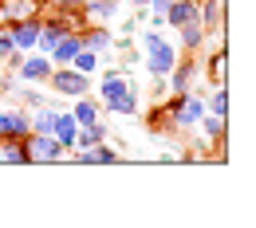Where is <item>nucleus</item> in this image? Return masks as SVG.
Listing matches in <instances>:
<instances>
[{
	"label": "nucleus",
	"mask_w": 256,
	"mask_h": 228,
	"mask_svg": "<svg viewBox=\"0 0 256 228\" xmlns=\"http://www.w3.org/2000/svg\"><path fill=\"white\" fill-rule=\"evenodd\" d=\"M174 63H178V51H174V43H166L162 35H146V71L150 75H170L174 71Z\"/></svg>",
	"instance_id": "1"
},
{
	"label": "nucleus",
	"mask_w": 256,
	"mask_h": 228,
	"mask_svg": "<svg viewBox=\"0 0 256 228\" xmlns=\"http://www.w3.org/2000/svg\"><path fill=\"white\" fill-rule=\"evenodd\" d=\"M20 142H24V158L36 162V165H48V162H60V158H64V146H60L52 134H32L28 130Z\"/></svg>",
	"instance_id": "2"
},
{
	"label": "nucleus",
	"mask_w": 256,
	"mask_h": 228,
	"mask_svg": "<svg viewBox=\"0 0 256 228\" xmlns=\"http://www.w3.org/2000/svg\"><path fill=\"white\" fill-rule=\"evenodd\" d=\"M48 79H52V91H56V95H71V98L87 95V87H91V79H87L83 71H75V67H60V71H52Z\"/></svg>",
	"instance_id": "3"
},
{
	"label": "nucleus",
	"mask_w": 256,
	"mask_h": 228,
	"mask_svg": "<svg viewBox=\"0 0 256 228\" xmlns=\"http://www.w3.org/2000/svg\"><path fill=\"white\" fill-rule=\"evenodd\" d=\"M162 20L166 24H174V28H186L197 20V0H170L166 4V12H162Z\"/></svg>",
	"instance_id": "4"
},
{
	"label": "nucleus",
	"mask_w": 256,
	"mask_h": 228,
	"mask_svg": "<svg viewBox=\"0 0 256 228\" xmlns=\"http://www.w3.org/2000/svg\"><path fill=\"white\" fill-rule=\"evenodd\" d=\"M28 130L32 126H28V114L24 110H0V142L4 138H24Z\"/></svg>",
	"instance_id": "5"
},
{
	"label": "nucleus",
	"mask_w": 256,
	"mask_h": 228,
	"mask_svg": "<svg viewBox=\"0 0 256 228\" xmlns=\"http://www.w3.org/2000/svg\"><path fill=\"white\" fill-rule=\"evenodd\" d=\"M201 114H205V102H201V98H186L182 95L178 102H174V122H178V126H193Z\"/></svg>",
	"instance_id": "6"
},
{
	"label": "nucleus",
	"mask_w": 256,
	"mask_h": 228,
	"mask_svg": "<svg viewBox=\"0 0 256 228\" xmlns=\"http://www.w3.org/2000/svg\"><path fill=\"white\" fill-rule=\"evenodd\" d=\"M36 35H40V24H36L32 16H24V20H16V24H12V43H16L20 51L36 47Z\"/></svg>",
	"instance_id": "7"
},
{
	"label": "nucleus",
	"mask_w": 256,
	"mask_h": 228,
	"mask_svg": "<svg viewBox=\"0 0 256 228\" xmlns=\"http://www.w3.org/2000/svg\"><path fill=\"white\" fill-rule=\"evenodd\" d=\"M48 75H52V59L48 55H36V59L20 63V83H44Z\"/></svg>",
	"instance_id": "8"
},
{
	"label": "nucleus",
	"mask_w": 256,
	"mask_h": 228,
	"mask_svg": "<svg viewBox=\"0 0 256 228\" xmlns=\"http://www.w3.org/2000/svg\"><path fill=\"white\" fill-rule=\"evenodd\" d=\"M75 162H83V165H114V162H118V154H114V150H106V146L98 142V146L79 150V154H75Z\"/></svg>",
	"instance_id": "9"
},
{
	"label": "nucleus",
	"mask_w": 256,
	"mask_h": 228,
	"mask_svg": "<svg viewBox=\"0 0 256 228\" xmlns=\"http://www.w3.org/2000/svg\"><path fill=\"white\" fill-rule=\"evenodd\" d=\"M75 130H79V126H75V118H71V114H56L52 138H56V142H60L64 150H75Z\"/></svg>",
	"instance_id": "10"
},
{
	"label": "nucleus",
	"mask_w": 256,
	"mask_h": 228,
	"mask_svg": "<svg viewBox=\"0 0 256 228\" xmlns=\"http://www.w3.org/2000/svg\"><path fill=\"white\" fill-rule=\"evenodd\" d=\"M79 47H83V35L67 32L64 39H60V43H56V47H52V55H48V59H56V63H71V59H75V51H79Z\"/></svg>",
	"instance_id": "11"
},
{
	"label": "nucleus",
	"mask_w": 256,
	"mask_h": 228,
	"mask_svg": "<svg viewBox=\"0 0 256 228\" xmlns=\"http://www.w3.org/2000/svg\"><path fill=\"white\" fill-rule=\"evenodd\" d=\"M64 35H67V24H64V20H52L48 28H40V35H36V47H44V55H52V47H56Z\"/></svg>",
	"instance_id": "12"
},
{
	"label": "nucleus",
	"mask_w": 256,
	"mask_h": 228,
	"mask_svg": "<svg viewBox=\"0 0 256 228\" xmlns=\"http://www.w3.org/2000/svg\"><path fill=\"white\" fill-rule=\"evenodd\" d=\"M197 122L205 126V138H209V142H224V138H228V126H224V118H221V114H213V110H205Z\"/></svg>",
	"instance_id": "13"
},
{
	"label": "nucleus",
	"mask_w": 256,
	"mask_h": 228,
	"mask_svg": "<svg viewBox=\"0 0 256 228\" xmlns=\"http://www.w3.org/2000/svg\"><path fill=\"white\" fill-rule=\"evenodd\" d=\"M102 138H106V126H98V122H91V126H79V130H75V150L98 146Z\"/></svg>",
	"instance_id": "14"
},
{
	"label": "nucleus",
	"mask_w": 256,
	"mask_h": 228,
	"mask_svg": "<svg viewBox=\"0 0 256 228\" xmlns=\"http://www.w3.org/2000/svg\"><path fill=\"white\" fill-rule=\"evenodd\" d=\"M56 114H60V110H52V106H40V110H36V118H28L32 134H52V126H56Z\"/></svg>",
	"instance_id": "15"
},
{
	"label": "nucleus",
	"mask_w": 256,
	"mask_h": 228,
	"mask_svg": "<svg viewBox=\"0 0 256 228\" xmlns=\"http://www.w3.org/2000/svg\"><path fill=\"white\" fill-rule=\"evenodd\" d=\"M122 91H126V79H122V75H118V71H110V75H106V79H102V102H106V106H110V102H114V98L122 95Z\"/></svg>",
	"instance_id": "16"
},
{
	"label": "nucleus",
	"mask_w": 256,
	"mask_h": 228,
	"mask_svg": "<svg viewBox=\"0 0 256 228\" xmlns=\"http://www.w3.org/2000/svg\"><path fill=\"white\" fill-rule=\"evenodd\" d=\"M71 118H75V126H91V122H98V114H95V102H87V98L79 95L75 110H71Z\"/></svg>",
	"instance_id": "17"
},
{
	"label": "nucleus",
	"mask_w": 256,
	"mask_h": 228,
	"mask_svg": "<svg viewBox=\"0 0 256 228\" xmlns=\"http://www.w3.org/2000/svg\"><path fill=\"white\" fill-rule=\"evenodd\" d=\"M110 110H114V114H138V95H134V91L126 87L122 95L110 102Z\"/></svg>",
	"instance_id": "18"
},
{
	"label": "nucleus",
	"mask_w": 256,
	"mask_h": 228,
	"mask_svg": "<svg viewBox=\"0 0 256 228\" xmlns=\"http://www.w3.org/2000/svg\"><path fill=\"white\" fill-rule=\"evenodd\" d=\"M95 67H98V51H91V47H79V51H75V71L91 75Z\"/></svg>",
	"instance_id": "19"
},
{
	"label": "nucleus",
	"mask_w": 256,
	"mask_h": 228,
	"mask_svg": "<svg viewBox=\"0 0 256 228\" xmlns=\"http://www.w3.org/2000/svg\"><path fill=\"white\" fill-rule=\"evenodd\" d=\"M201 39H205V28H201V24H197V20H193V24H186V28H182V43H186V47H201Z\"/></svg>",
	"instance_id": "20"
},
{
	"label": "nucleus",
	"mask_w": 256,
	"mask_h": 228,
	"mask_svg": "<svg viewBox=\"0 0 256 228\" xmlns=\"http://www.w3.org/2000/svg\"><path fill=\"white\" fill-rule=\"evenodd\" d=\"M83 4H87V12L95 20H110L114 16V0H83Z\"/></svg>",
	"instance_id": "21"
},
{
	"label": "nucleus",
	"mask_w": 256,
	"mask_h": 228,
	"mask_svg": "<svg viewBox=\"0 0 256 228\" xmlns=\"http://www.w3.org/2000/svg\"><path fill=\"white\" fill-rule=\"evenodd\" d=\"M209 110L213 114H228V95H224V83H217V91H213V98H209Z\"/></svg>",
	"instance_id": "22"
},
{
	"label": "nucleus",
	"mask_w": 256,
	"mask_h": 228,
	"mask_svg": "<svg viewBox=\"0 0 256 228\" xmlns=\"http://www.w3.org/2000/svg\"><path fill=\"white\" fill-rule=\"evenodd\" d=\"M193 75H197L193 67H178V75H174V91H178V95H186V91H190Z\"/></svg>",
	"instance_id": "23"
},
{
	"label": "nucleus",
	"mask_w": 256,
	"mask_h": 228,
	"mask_svg": "<svg viewBox=\"0 0 256 228\" xmlns=\"http://www.w3.org/2000/svg\"><path fill=\"white\" fill-rule=\"evenodd\" d=\"M83 47H91V51H106V47H110V35H106V32H91L87 39H83Z\"/></svg>",
	"instance_id": "24"
},
{
	"label": "nucleus",
	"mask_w": 256,
	"mask_h": 228,
	"mask_svg": "<svg viewBox=\"0 0 256 228\" xmlns=\"http://www.w3.org/2000/svg\"><path fill=\"white\" fill-rule=\"evenodd\" d=\"M32 0H8V8H4V12H8V16H32Z\"/></svg>",
	"instance_id": "25"
},
{
	"label": "nucleus",
	"mask_w": 256,
	"mask_h": 228,
	"mask_svg": "<svg viewBox=\"0 0 256 228\" xmlns=\"http://www.w3.org/2000/svg\"><path fill=\"white\" fill-rule=\"evenodd\" d=\"M224 59H228V51L217 47V55H213V79H217V83H224Z\"/></svg>",
	"instance_id": "26"
},
{
	"label": "nucleus",
	"mask_w": 256,
	"mask_h": 228,
	"mask_svg": "<svg viewBox=\"0 0 256 228\" xmlns=\"http://www.w3.org/2000/svg\"><path fill=\"white\" fill-rule=\"evenodd\" d=\"M16 43H12V32H0V55H12Z\"/></svg>",
	"instance_id": "27"
},
{
	"label": "nucleus",
	"mask_w": 256,
	"mask_h": 228,
	"mask_svg": "<svg viewBox=\"0 0 256 228\" xmlns=\"http://www.w3.org/2000/svg\"><path fill=\"white\" fill-rule=\"evenodd\" d=\"M130 4H134V8H146V0H130Z\"/></svg>",
	"instance_id": "28"
},
{
	"label": "nucleus",
	"mask_w": 256,
	"mask_h": 228,
	"mask_svg": "<svg viewBox=\"0 0 256 228\" xmlns=\"http://www.w3.org/2000/svg\"><path fill=\"white\" fill-rule=\"evenodd\" d=\"M67 4H83V0H67Z\"/></svg>",
	"instance_id": "29"
}]
</instances>
